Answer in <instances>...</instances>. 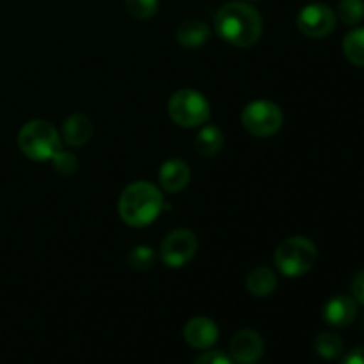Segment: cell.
Listing matches in <instances>:
<instances>
[{"instance_id": "22", "label": "cell", "mask_w": 364, "mask_h": 364, "mask_svg": "<svg viewBox=\"0 0 364 364\" xmlns=\"http://www.w3.org/2000/svg\"><path fill=\"white\" fill-rule=\"evenodd\" d=\"M52 164H53V171H57V173L63 174V176H70V174H73L78 166L77 156H75L73 153L63 151V149L53 156Z\"/></svg>"}, {"instance_id": "1", "label": "cell", "mask_w": 364, "mask_h": 364, "mask_svg": "<svg viewBox=\"0 0 364 364\" xmlns=\"http://www.w3.org/2000/svg\"><path fill=\"white\" fill-rule=\"evenodd\" d=\"M215 31L226 43L247 48L258 43L263 21L258 11L245 2H230L215 14Z\"/></svg>"}, {"instance_id": "26", "label": "cell", "mask_w": 364, "mask_h": 364, "mask_svg": "<svg viewBox=\"0 0 364 364\" xmlns=\"http://www.w3.org/2000/svg\"><path fill=\"white\" fill-rule=\"evenodd\" d=\"M361 327H363V331H364V313H363V316H361Z\"/></svg>"}, {"instance_id": "18", "label": "cell", "mask_w": 364, "mask_h": 364, "mask_svg": "<svg viewBox=\"0 0 364 364\" xmlns=\"http://www.w3.org/2000/svg\"><path fill=\"white\" fill-rule=\"evenodd\" d=\"M315 348L318 352L320 358L327 359V361H333L338 359L343 352V341L338 334L334 333H322L315 341Z\"/></svg>"}, {"instance_id": "8", "label": "cell", "mask_w": 364, "mask_h": 364, "mask_svg": "<svg viewBox=\"0 0 364 364\" xmlns=\"http://www.w3.org/2000/svg\"><path fill=\"white\" fill-rule=\"evenodd\" d=\"M297 27L306 38L322 39L336 27V14L326 4H311L299 13Z\"/></svg>"}, {"instance_id": "12", "label": "cell", "mask_w": 364, "mask_h": 364, "mask_svg": "<svg viewBox=\"0 0 364 364\" xmlns=\"http://www.w3.org/2000/svg\"><path fill=\"white\" fill-rule=\"evenodd\" d=\"M160 185L166 188L171 194L183 191L191 181V169H188L187 162L183 160H167L162 167H160Z\"/></svg>"}, {"instance_id": "24", "label": "cell", "mask_w": 364, "mask_h": 364, "mask_svg": "<svg viewBox=\"0 0 364 364\" xmlns=\"http://www.w3.org/2000/svg\"><path fill=\"white\" fill-rule=\"evenodd\" d=\"M352 297L355 299V302L364 306V270H361L352 281Z\"/></svg>"}, {"instance_id": "10", "label": "cell", "mask_w": 364, "mask_h": 364, "mask_svg": "<svg viewBox=\"0 0 364 364\" xmlns=\"http://www.w3.org/2000/svg\"><path fill=\"white\" fill-rule=\"evenodd\" d=\"M185 341L191 345L192 348L198 350H208L213 347L219 338V329H217L215 322L206 316H196V318L188 320L187 326L183 329Z\"/></svg>"}, {"instance_id": "14", "label": "cell", "mask_w": 364, "mask_h": 364, "mask_svg": "<svg viewBox=\"0 0 364 364\" xmlns=\"http://www.w3.org/2000/svg\"><path fill=\"white\" fill-rule=\"evenodd\" d=\"M208 36H210L208 25L201 20L183 21V23L178 27V32H176L178 43L187 46V48H198V46L205 45Z\"/></svg>"}, {"instance_id": "13", "label": "cell", "mask_w": 364, "mask_h": 364, "mask_svg": "<svg viewBox=\"0 0 364 364\" xmlns=\"http://www.w3.org/2000/svg\"><path fill=\"white\" fill-rule=\"evenodd\" d=\"M92 128L91 119L84 114H73L64 121L63 127V139L68 146L71 148H80V146L87 144L89 139L92 137Z\"/></svg>"}, {"instance_id": "19", "label": "cell", "mask_w": 364, "mask_h": 364, "mask_svg": "<svg viewBox=\"0 0 364 364\" xmlns=\"http://www.w3.org/2000/svg\"><path fill=\"white\" fill-rule=\"evenodd\" d=\"M338 16L345 25H358L364 20V0H340Z\"/></svg>"}, {"instance_id": "16", "label": "cell", "mask_w": 364, "mask_h": 364, "mask_svg": "<svg viewBox=\"0 0 364 364\" xmlns=\"http://www.w3.org/2000/svg\"><path fill=\"white\" fill-rule=\"evenodd\" d=\"M196 149L201 153L203 156H213L220 151V148L224 146V135L213 124H206L205 128H201L196 137L194 142Z\"/></svg>"}, {"instance_id": "15", "label": "cell", "mask_w": 364, "mask_h": 364, "mask_svg": "<svg viewBox=\"0 0 364 364\" xmlns=\"http://www.w3.org/2000/svg\"><path fill=\"white\" fill-rule=\"evenodd\" d=\"M277 287V277L267 267H256L247 276V290L255 297H269Z\"/></svg>"}, {"instance_id": "4", "label": "cell", "mask_w": 364, "mask_h": 364, "mask_svg": "<svg viewBox=\"0 0 364 364\" xmlns=\"http://www.w3.org/2000/svg\"><path fill=\"white\" fill-rule=\"evenodd\" d=\"M316 247L309 238L291 237L281 242L276 251V267L287 277H301L313 269Z\"/></svg>"}, {"instance_id": "3", "label": "cell", "mask_w": 364, "mask_h": 364, "mask_svg": "<svg viewBox=\"0 0 364 364\" xmlns=\"http://www.w3.org/2000/svg\"><path fill=\"white\" fill-rule=\"evenodd\" d=\"M18 146L21 153L32 160H52L63 149L59 132L48 121L34 119L23 124L18 134Z\"/></svg>"}, {"instance_id": "20", "label": "cell", "mask_w": 364, "mask_h": 364, "mask_svg": "<svg viewBox=\"0 0 364 364\" xmlns=\"http://www.w3.org/2000/svg\"><path fill=\"white\" fill-rule=\"evenodd\" d=\"M128 13L139 20H148L159 11V0H124Z\"/></svg>"}, {"instance_id": "5", "label": "cell", "mask_w": 364, "mask_h": 364, "mask_svg": "<svg viewBox=\"0 0 364 364\" xmlns=\"http://www.w3.org/2000/svg\"><path fill=\"white\" fill-rule=\"evenodd\" d=\"M167 112L178 127L196 128L210 119V103L201 92L194 89H181L171 96Z\"/></svg>"}, {"instance_id": "9", "label": "cell", "mask_w": 364, "mask_h": 364, "mask_svg": "<svg viewBox=\"0 0 364 364\" xmlns=\"http://www.w3.org/2000/svg\"><path fill=\"white\" fill-rule=\"evenodd\" d=\"M265 352V343L256 331L244 329L230 343V358L237 364H256Z\"/></svg>"}, {"instance_id": "11", "label": "cell", "mask_w": 364, "mask_h": 364, "mask_svg": "<svg viewBox=\"0 0 364 364\" xmlns=\"http://www.w3.org/2000/svg\"><path fill=\"white\" fill-rule=\"evenodd\" d=\"M323 318L329 326L345 329L358 318V302L348 295H336L323 306Z\"/></svg>"}, {"instance_id": "6", "label": "cell", "mask_w": 364, "mask_h": 364, "mask_svg": "<svg viewBox=\"0 0 364 364\" xmlns=\"http://www.w3.org/2000/svg\"><path fill=\"white\" fill-rule=\"evenodd\" d=\"M242 124L255 137H270L283 127V112L276 103L256 100L242 112Z\"/></svg>"}, {"instance_id": "25", "label": "cell", "mask_w": 364, "mask_h": 364, "mask_svg": "<svg viewBox=\"0 0 364 364\" xmlns=\"http://www.w3.org/2000/svg\"><path fill=\"white\" fill-rule=\"evenodd\" d=\"M340 364H364V347H358L348 352Z\"/></svg>"}, {"instance_id": "2", "label": "cell", "mask_w": 364, "mask_h": 364, "mask_svg": "<svg viewBox=\"0 0 364 364\" xmlns=\"http://www.w3.org/2000/svg\"><path fill=\"white\" fill-rule=\"evenodd\" d=\"M119 215L132 228L149 226L164 208V196L149 181L128 185L119 198Z\"/></svg>"}, {"instance_id": "23", "label": "cell", "mask_w": 364, "mask_h": 364, "mask_svg": "<svg viewBox=\"0 0 364 364\" xmlns=\"http://www.w3.org/2000/svg\"><path fill=\"white\" fill-rule=\"evenodd\" d=\"M194 364H237V363H235L230 355L224 354V352L210 350V352H205L203 355H199Z\"/></svg>"}, {"instance_id": "21", "label": "cell", "mask_w": 364, "mask_h": 364, "mask_svg": "<svg viewBox=\"0 0 364 364\" xmlns=\"http://www.w3.org/2000/svg\"><path fill=\"white\" fill-rule=\"evenodd\" d=\"M128 263L135 270H148L155 263V252L149 247H146V245H139V247H134L130 251Z\"/></svg>"}, {"instance_id": "7", "label": "cell", "mask_w": 364, "mask_h": 364, "mask_svg": "<svg viewBox=\"0 0 364 364\" xmlns=\"http://www.w3.org/2000/svg\"><path fill=\"white\" fill-rule=\"evenodd\" d=\"M198 252V237L188 230H176L164 238L160 258L171 269L185 267Z\"/></svg>"}, {"instance_id": "17", "label": "cell", "mask_w": 364, "mask_h": 364, "mask_svg": "<svg viewBox=\"0 0 364 364\" xmlns=\"http://www.w3.org/2000/svg\"><path fill=\"white\" fill-rule=\"evenodd\" d=\"M343 53L352 64L364 68V27L354 28L345 36Z\"/></svg>"}]
</instances>
